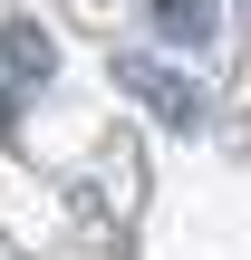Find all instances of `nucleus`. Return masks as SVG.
Wrapping results in <instances>:
<instances>
[{
  "mask_svg": "<svg viewBox=\"0 0 251 260\" xmlns=\"http://www.w3.org/2000/svg\"><path fill=\"white\" fill-rule=\"evenodd\" d=\"M155 29L164 39H203L213 29V0H155Z\"/></svg>",
  "mask_w": 251,
  "mask_h": 260,
  "instance_id": "7ed1b4c3",
  "label": "nucleus"
},
{
  "mask_svg": "<svg viewBox=\"0 0 251 260\" xmlns=\"http://www.w3.org/2000/svg\"><path fill=\"white\" fill-rule=\"evenodd\" d=\"M10 116H19V106H10V87H0V135H10Z\"/></svg>",
  "mask_w": 251,
  "mask_h": 260,
  "instance_id": "20e7f679",
  "label": "nucleus"
},
{
  "mask_svg": "<svg viewBox=\"0 0 251 260\" xmlns=\"http://www.w3.org/2000/svg\"><path fill=\"white\" fill-rule=\"evenodd\" d=\"M126 87H135V96H145V106H155L164 125H193V116H203V96H193V77H174L164 58H126Z\"/></svg>",
  "mask_w": 251,
  "mask_h": 260,
  "instance_id": "f257e3e1",
  "label": "nucleus"
},
{
  "mask_svg": "<svg viewBox=\"0 0 251 260\" xmlns=\"http://www.w3.org/2000/svg\"><path fill=\"white\" fill-rule=\"evenodd\" d=\"M0 68H10V77H48V68H58V39H48L39 19H0Z\"/></svg>",
  "mask_w": 251,
  "mask_h": 260,
  "instance_id": "f03ea898",
  "label": "nucleus"
}]
</instances>
